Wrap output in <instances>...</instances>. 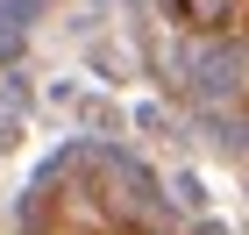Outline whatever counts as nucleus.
<instances>
[{
  "label": "nucleus",
  "instance_id": "1",
  "mask_svg": "<svg viewBox=\"0 0 249 235\" xmlns=\"http://www.w3.org/2000/svg\"><path fill=\"white\" fill-rule=\"evenodd\" d=\"M192 29H228L235 15H249V0H178Z\"/></svg>",
  "mask_w": 249,
  "mask_h": 235
}]
</instances>
